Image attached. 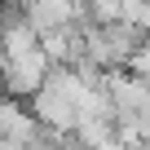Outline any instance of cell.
I'll return each instance as SVG.
<instances>
[{
  "label": "cell",
  "instance_id": "6da1fadb",
  "mask_svg": "<svg viewBox=\"0 0 150 150\" xmlns=\"http://www.w3.org/2000/svg\"><path fill=\"white\" fill-rule=\"evenodd\" d=\"M88 88H97V84L80 80L71 66H49L44 80H40V88L31 93V102H35V124H44V128H53V132H71V128H75V110H80V102H84Z\"/></svg>",
  "mask_w": 150,
  "mask_h": 150
},
{
  "label": "cell",
  "instance_id": "7a4b0ae2",
  "mask_svg": "<svg viewBox=\"0 0 150 150\" xmlns=\"http://www.w3.org/2000/svg\"><path fill=\"white\" fill-rule=\"evenodd\" d=\"M40 137V124L35 115H27L18 102H0V141H13V146H27Z\"/></svg>",
  "mask_w": 150,
  "mask_h": 150
},
{
  "label": "cell",
  "instance_id": "3957f363",
  "mask_svg": "<svg viewBox=\"0 0 150 150\" xmlns=\"http://www.w3.org/2000/svg\"><path fill=\"white\" fill-rule=\"evenodd\" d=\"M128 66H132V75H137V80L150 88V40H146V44H141V49L128 57Z\"/></svg>",
  "mask_w": 150,
  "mask_h": 150
}]
</instances>
